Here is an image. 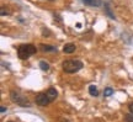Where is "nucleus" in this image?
I'll return each instance as SVG.
<instances>
[{"instance_id": "obj_8", "label": "nucleus", "mask_w": 133, "mask_h": 122, "mask_svg": "<svg viewBox=\"0 0 133 122\" xmlns=\"http://www.w3.org/2000/svg\"><path fill=\"white\" fill-rule=\"evenodd\" d=\"M39 47L43 52H57V48L53 47V46H49V44H41Z\"/></svg>"}, {"instance_id": "obj_1", "label": "nucleus", "mask_w": 133, "mask_h": 122, "mask_svg": "<svg viewBox=\"0 0 133 122\" xmlns=\"http://www.w3.org/2000/svg\"><path fill=\"white\" fill-rule=\"evenodd\" d=\"M83 62L78 61V59H68V61H64L63 62V70L68 73V74H73V73H76L79 72L83 68Z\"/></svg>"}, {"instance_id": "obj_15", "label": "nucleus", "mask_w": 133, "mask_h": 122, "mask_svg": "<svg viewBox=\"0 0 133 122\" xmlns=\"http://www.w3.org/2000/svg\"><path fill=\"white\" fill-rule=\"evenodd\" d=\"M76 27H78V28H81V24H76Z\"/></svg>"}, {"instance_id": "obj_17", "label": "nucleus", "mask_w": 133, "mask_h": 122, "mask_svg": "<svg viewBox=\"0 0 133 122\" xmlns=\"http://www.w3.org/2000/svg\"><path fill=\"white\" fill-rule=\"evenodd\" d=\"M51 1H53V0H51Z\"/></svg>"}, {"instance_id": "obj_4", "label": "nucleus", "mask_w": 133, "mask_h": 122, "mask_svg": "<svg viewBox=\"0 0 133 122\" xmlns=\"http://www.w3.org/2000/svg\"><path fill=\"white\" fill-rule=\"evenodd\" d=\"M49 102H51V100L48 98L47 93H41L36 96V104L38 106H47Z\"/></svg>"}, {"instance_id": "obj_6", "label": "nucleus", "mask_w": 133, "mask_h": 122, "mask_svg": "<svg viewBox=\"0 0 133 122\" xmlns=\"http://www.w3.org/2000/svg\"><path fill=\"white\" fill-rule=\"evenodd\" d=\"M47 95H48V98H49V100H51V102H52V101H54V100L57 99L58 93L54 88H49V89L47 90Z\"/></svg>"}, {"instance_id": "obj_3", "label": "nucleus", "mask_w": 133, "mask_h": 122, "mask_svg": "<svg viewBox=\"0 0 133 122\" xmlns=\"http://www.w3.org/2000/svg\"><path fill=\"white\" fill-rule=\"evenodd\" d=\"M10 98H11V100H12L14 102H16L17 105L22 106V107H29L30 106V101L27 100V98H26V96H22L20 93L15 91V90H11V91H10Z\"/></svg>"}, {"instance_id": "obj_14", "label": "nucleus", "mask_w": 133, "mask_h": 122, "mask_svg": "<svg viewBox=\"0 0 133 122\" xmlns=\"http://www.w3.org/2000/svg\"><path fill=\"white\" fill-rule=\"evenodd\" d=\"M0 111H1V112H5V111H6V108H5L4 106H1V107H0Z\"/></svg>"}, {"instance_id": "obj_5", "label": "nucleus", "mask_w": 133, "mask_h": 122, "mask_svg": "<svg viewBox=\"0 0 133 122\" xmlns=\"http://www.w3.org/2000/svg\"><path fill=\"white\" fill-rule=\"evenodd\" d=\"M83 3L88 6H94V8H99L102 5L101 0H83Z\"/></svg>"}, {"instance_id": "obj_9", "label": "nucleus", "mask_w": 133, "mask_h": 122, "mask_svg": "<svg viewBox=\"0 0 133 122\" xmlns=\"http://www.w3.org/2000/svg\"><path fill=\"white\" fill-rule=\"evenodd\" d=\"M89 94H90L91 96H97V95H99L97 88H96L95 85H90V86H89Z\"/></svg>"}, {"instance_id": "obj_13", "label": "nucleus", "mask_w": 133, "mask_h": 122, "mask_svg": "<svg viewBox=\"0 0 133 122\" xmlns=\"http://www.w3.org/2000/svg\"><path fill=\"white\" fill-rule=\"evenodd\" d=\"M128 107H129V111H131V112L133 113V102H132V104H129Z\"/></svg>"}, {"instance_id": "obj_11", "label": "nucleus", "mask_w": 133, "mask_h": 122, "mask_svg": "<svg viewBox=\"0 0 133 122\" xmlns=\"http://www.w3.org/2000/svg\"><path fill=\"white\" fill-rule=\"evenodd\" d=\"M114 94V89L112 88H106L104 91V95L105 96H111V95Z\"/></svg>"}, {"instance_id": "obj_2", "label": "nucleus", "mask_w": 133, "mask_h": 122, "mask_svg": "<svg viewBox=\"0 0 133 122\" xmlns=\"http://www.w3.org/2000/svg\"><path fill=\"white\" fill-rule=\"evenodd\" d=\"M37 52V48L33 44H22L17 48V54L21 59H27Z\"/></svg>"}, {"instance_id": "obj_16", "label": "nucleus", "mask_w": 133, "mask_h": 122, "mask_svg": "<svg viewBox=\"0 0 133 122\" xmlns=\"http://www.w3.org/2000/svg\"><path fill=\"white\" fill-rule=\"evenodd\" d=\"M9 122H12V121H9Z\"/></svg>"}, {"instance_id": "obj_10", "label": "nucleus", "mask_w": 133, "mask_h": 122, "mask_svg": "<svg viewBox=\"0 0 133 122\" xmlns=\"http://www.w3.org/2000/svg\"><path fill=\"white\" fill-rule=\"evenodd\" d=\"M39 68H41L43 72H47L48 69H49V64H48L47 62L41 61V62H39Z\"/></svg>"}, {"instance_id": "obj_12", "label": "nucleus", "mask_w": 133, "mask_h": 122, "mask_svg": "<svg viewBox=\"0 0 133 122\" xmlns=\"http://www.w3.org/2000/svg\"><path fill=\"white\" fill-rule=\"evenodd\" d=\"M126 121H127V122H133V116L127 115V116H126Z\"/></svg>"}, {"instance_id": "obj_7", "label": "nucleus", "mask_w": 133, "mask_h": 122, "mask_svg": "<svg viewBox=\"0 0 133 122\" xmlns=\"http://www.w3.org/2000/svg\"><path fill=\"white\" fill-rule=\"evenodd\" d=\"M75 48L76 47H75V44H74V43H66L65 46L63 47V52L69 54V53H73V52L75 51Z\"/></svg>"}]
</instances>
